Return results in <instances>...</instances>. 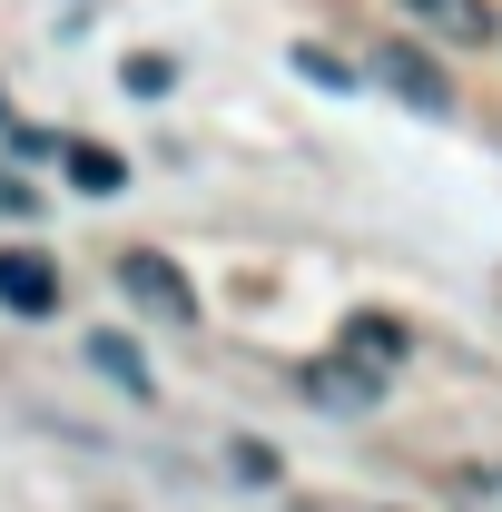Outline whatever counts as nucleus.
<instances>
[{"instance_id":"13","label":"nucleus","mask_w":502,"mask_h":512,"mask_svg":"<svg viewBox=\"0 0 502 512\" xmlns=\"http://www.w3.org/2000/svg\"><path fill=\"white\" fill-rule=\"evenodd\" d=\"M0 128H10V109H0Z\"/></svg>"},{"instance_id":"1","label":"nucleus","mask_w":502,"mask_h":512,"mask_svg":"<svg viewBox=\"0 0 502 512\" xmlns=\"http://www.w3.org/2000/svg\"><path fill=\"white\" fill-rule=\"evenodd\" d=\"M119 286H128V306H138V316H158V325H188V316H197L188 276H178V266H168V256H158V247L119 256Z\"/></svg>"},{"instance_id":"4","label":"nucleus","mask_w":502,"mask_h":512,"mask_svg":"<svg viewBox=\"0 0 502 512\" xmlns=\"http://www.w3.org/2000/svg\"><path fill=\"white\" fill-rule=\"evenodd\" d=\"M306 394H315V404H335V414H375V404H384V375H375V365H355V355L335 345L325 365H306Z\"/></svg>"},{"instance_id":"9","label":"nucleus","mask_w":502,"mask_h":512,"mask_svg":"<svg viewBox=\"0 0 502 512\" xmlns=\"http://www.w3.org/2000/svg\"><path fill=\"white\" fill-rule=\"evenodd\" d=\"M119 79H128V89H138V99H158V89H168V79H178V69L158 60V50H138V60L119 69Z\"/></svg>"},{"instance_id":"10","label":"nucleus","mask_w":502,"mask_h":512,"mask_svg":"<svg viewBox=\"0 0 502 512\" xmlns=\"http://www.w3.org/2000/svg\"><path fill=\"white\" fill-rule=\"evenodd\" d=\"M296 79H315V89H355V69L325 60V50H296Z\"/></svg>"},{"instance_id":"2","label":"nucleus","mask_w":502,"mask_h":512,"mask_svg":"<svg viewBox=\"0 0 502 512\" xmlns=\"http://www.w3.org/2000/svg\"><path fill=\"white\" fill-rule=\"evenodd\" d=\"M375 79L404 99V109H424V119H453V79H443L424 50H404V40H384L375 50Z\"/></svg>"},{"instance_id":"3","label":"nucleus","mask_w":502,"mask_h":512,"mask_svg":"<svg viewBox=\"0 0 502 512\" xmlns=\"http://www.w3.org/2000/svg\"><path fill=\"white\" fill-rule=\"evenodd\" d=\"M0 306H10V316H60V256L10 247L0 256Z\"/></svg>"},{"instance_id":"12","label":"nucleus","mask_w":502,"mask_h":512,"mask_svg":"<svg viewBox=\"0 0 502 512\" xmlns=\"http://www.w3.org/2000/svg\"><path fill=\"white\" fill-rule=\"evenodd\" d=\"M0 217H40V197H30V178H10V168H0Z\"/></svg>"},{"instance_id":"8","label":"nucleus","mask_w":502,"mask_h":512,"mask_svg":"<svg viewBox=\"0 0 502 512\" xmlns=\"http://www.w3.org/2000/svg\"><path fill=\"white\" fill-rule=\"evenodd\" d=\"M79 355H89V365H99L109 384H128V394H148V365H138V345H128V335H89Z\"/></svg>"},{"instance_id":"7","label":"nucleus","mask_w":502,"mask_h":512,"mask_svg":"<svg viewBox=\"0 0 502 512\" xmlns=\"http://www.w3.org/2000/svg\"><path fill=\"white\" fill-rule=\"evenodd\" d=\"M60 168H69V178H79L89 197H119V188H128V158H119V148H89V138H69V148H60Z\"/></svg>"},{"instance_id":"11","label":"nucleus","mask_w":502,"mask_h":512,"mask_svg":"<svg viewBox=\"0 0 502 512\" xmlns=\"http://www.w3.org/2000/svg\"><path fill=\"white\" fill-rule=\"evenodd\" d=\"M0 138H10V148H20V158H60V148H69V138H50V128H20V119L0 128Z\"/></svg>"},{"instance_id":"6","label":"nucleus","mask_w":502,"mask_h":512,"mask_svg":"<svg viewBox=\"0 0 502 512\" xmlns=\"http://www.w3.org/2000/svg\"><path fill=\"white\" fill-rule=\"evenodd\" d=\"M335 345H345L355 365H375V375H394V365L414 355V335H404L394 316H375V306H365V316H345V335H335Z\"/></svg>"},{"instance_id":"5","label":"nucleus","mask_w":502,"mask_h":512,"mask_svg":"<svg viewBox=\"0 0 502 512\" xmlns=\"http://www.w3.org/2000/svg\"><path fill=\"white\" fill-rule=\"evenodd\" d=\"M404 20L434 30V40H463V50H493V40H502L493 0H404Z\"/></svg>"}]
</instances>
